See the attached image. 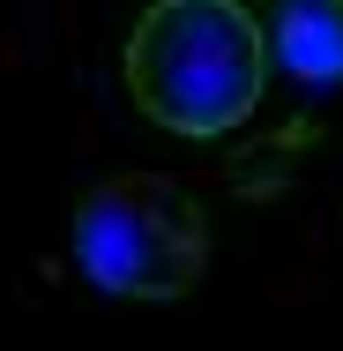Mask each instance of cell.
<instances>
[{"label":"cell","mask_w":343,"mask_h":351,"mask_svg":"<svg viewBox=\"0 0 343 351\" xmlns=\"http://www.w3.org/2000/svg\"><path fill=\"white\" fill-rule=\"evenodd\" d=\"M75 262L112 299H187L209 277V210L172 172H112L75 210Z\"/></svg>","instance_id":"7a4b0ae2"},{"label":"cell","mask_w":343,"mask_h":351,"mask_svg":"<svg viewBox=\"0 0 343 351\" xmlns=\"http://www.w3.org/2000/svg\"><path fill=\"white\" fill-rule=\"evenodd\" d=\"M269 60L306 90H343V0H276Z\"/></svg>","instance_id":"3957f363"},{"label":"cell","mask_w":343,"mask_h":351,"mask_svg":"<svg viewBox=\"0 0 343 351\" xmlns=\"http://www.w3.org/2000/svg\"><path fill=\"white\" fill-rule=\"evenodd\" d=\"M269 90V30L239 0H149L127 30V97L179 142L231 135Z\"/></svg>","instance_id":"6da1fadb"}]
</instances>
